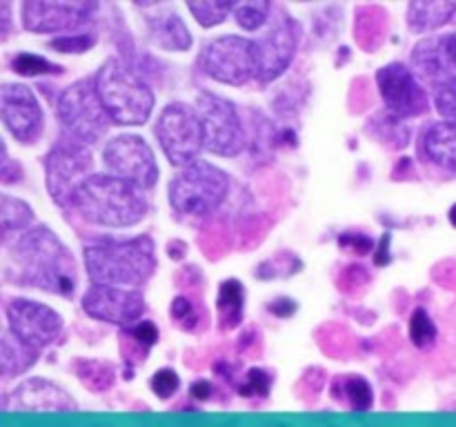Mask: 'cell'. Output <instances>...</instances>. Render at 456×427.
<instances>
[{"mask_svg":"<svg viewBox=\"0 0 456 427\" xmlns=\"http://www.w3.org/2000/svg\"><path fill=\"white\" fill-rule=\"evenodd\" d=\"M9 67H12L13 74L27 76V78H34V76H43V74H53V76L62 74L61 65H53V62H49L47 58L36 56V53H29V52L16 53V56L12 58V62H9Z\"/></svg>","mask_w":456,"mask_h":427,"instance_id":"f1b7e54d","label":"cell"},{"mask_svg":"<svg viewBox=\"0 0 456 427\" xmlns=\"http://www.w3.org/2000/svg\"><path fill=\"white\" fill-rule=\"evenodd\" d=\"M3 123L22 145H34L43 133V109L27 85H4L0 89Z\"/></svg>","mask_w":456,"mask_h":427,"instance_id":"2e32d148","label":"cell"},{"mask_svg":"<svg viewBox=\"0 0 456 427\" xmlns=\"http://www.w3.org/2000/svg\"><path fill=\"white\" fill-rule=\"evenodd\" d=\"M123 334L147 351H150V347H154L159 342V327L151 320H141V323L132 325V327H125Z\"/></svg>","mask_w":456,"mask_h":427,"instance_id":"8d00e7d4","label":"cell"},{"mask_svg":"<svg viewBox=\"0 0 456 427\" xmlns=\"http://www.w3.org/2000/svg\"><path fill=\"white\" fill-rule=\"evenodd\" d=\"M410 341L414 342L417 347L426 350V347H432L436 341V325L432 320V316L428 314L423 307H417L410 316Z\"/></svg>","mask_w":456,"mask_h":427,"instance_id":"f546056e","label":"cell"},{"mask_svg":"<svg viewBox=\"0 0 456 427\" xmlns=\"http://www.w3.org/2000/svg\"><path fill=\"white\" fill-rule=\"evenodd\" d=\"M196 114L203 125L205 149L208 151L232 158L248 147V133H245L234 102L216 96V93L203 92L196 98Z\"/></svg>","mask_w":456,"mask_h":427,"instance_id":"9c48e42d","label":"cell"},{"mask_svg":"<svg viewBox=\"0 0 456 427\" xmlns=\"http://www.w3.org/2000/svg\"><path fill=\"white\" fill-rule=\"evenodd\" d=\"M332 396L334 399H341V396H346L347 403H350V407L356 409V412H365V409L372 407V403H374L372 385H370L363 376L337 378L332 385Z\"/></svg>","mask_w":456,"mask_h":427,"instance_id":"d4e9b609","label":"cell"},{"mask_svg":"<svg viewBox=\"0 0 456 427\" xmlns=\"http://www.w3.org/2000/svg\"><path fill=\"white\" fill-rule=\"evenodd\" d=\"M272 387V376L265 369H249L245 374V383L239 385V391L243 396H267Z\"/></svg>","mask_w":456,"mask_h":427,"instance_id":"e575fe53","label":"cell"},{"mask_svg":"<svg viewBox=\"0 0 456 427\" xmlns=\"http://www.w3.org/2000/svg\"><path fill=\"white\" fill-rule=\"evenodd\" d=\"M200 67L209 78L225 85H245L256 78L254 40L243 36H221L209 40L200 52Z\"/></svg>","mask_w":456,"mask_h":427,"instance_id":"30bf717a","label":"cell"},{"mask_svg":"<svg viewBox=\"0 0 456 427\" xmlns=\"http://www.w3.org/2000/svg\"><path fill=\"white\" fill-rule=\"evenodd\" d=\"M7 318L9 329L36 350L52 345L62 332L61 314L29 298H12L7 302Z\"/></svg>","mask_w":456,"mask_h":427,"instance_id":"5bb4252c","label":"cell"},{"mask_svg":"<svg viewBox=\"0 0 456 427\" xmlns=\"http://www.w3.org/2000/svg\"><path fill=\"white\" fill-rule=\"evenodd\" d=\"M83 261L94 285L141 287L156 270V247L150 236L107 240L85 247Z\"/></svg>","mask_w":456,"mask_h":427,"instance_id":"7a4b0ae2","label":"cell"},{"mask_svg":"<svg viewBox=\"0 0 456 427\" xmlns=\"http://www.w3.org/2000/svg\"><path fill=\"white\" fill-rule=\"evenodd\" d=\"M38 351L40 350L27 345L25 341H20L12 329H4L3 354H0V363H3L4 376H16V374L27 372V369L38 360Z\"/></svg>","mask_w":456,"mask_h":427,"instance_id":"603a6c76","label":"cell"},{"mask_svg":"<svg viewBox=\"0 0 456 427\" xmlns=\"http://www.w3.org/2000/svg\"><path fill=\"white\" fill-rule=\"evenodd\" d=\"M89 3H40L29 0L22 4V27L36 34H58L85 25L92 16Z\"/></svg>","mask_w":456,"mask_h":427,"instance_id":"e0dca14e","label":"cell"},{"mask_svg":"<svg viewBox=\"0 0 456 427\" xmlns=\"http://www.w3.org/2000/svg\"><path fill=\"white\" fill-rule=\"evenodd\" d=\"M96 38L87 34H78V36H61V38L49 40L47 47L56 49V52L62 53H83L87 52L89 47H94Z\"/></svg>","mask_w":456,"mask_h":427,"instance_id":"d590c367","label":"cell"},{"mask_svg":"<svg viewBox=\"0 0 456 427\" xmlns=\"http://www.w3.org/2000/svg\"><path fill=\"white\" fill-rule=\"evenodd\" d=\"M18 283L58 296H74L78 285L74 256L49 227L38 225L18 236L9 252Z\"/></svg>","mask_w":456,"mask_h":427,"instance_id":"6da1fadb","label":"cell"},{"mask_svg":"<svg viewBox=\"0 0 456 427\" xmlns=\"http://www.w3.org/2000/svg\"><path fill=\"white\" fill-rule=\"evenodd\" d=\"M107 169L111 176L138 187V189H151L159 181V165L151 147L136 133H120L111 138L102 149Z\"/></svg>","mask_w":456,"mask_h":427,"instance_id":"8fae6325","label":"cell"},{"mask_svg":"<svg viewBox=\"0 0 456 427\" xmlns=\"http://www.w3.org/2000/svg\"><path fill=\"white\" fill-rule=\"evenodd\" d=\"M92 169L94 158L89 145L76 141L69 133H62L45 158V176L53 203L61 207L74 205L76 191L92 176Z\"/></svg>","mask_w":456,"mask_h":427,"instance_id":"52a82bcc","label":"cell"},{"mask_svg":"<svg viewBox=\"0 0 456 427\" xmlns=\"http://www.w3.org/2000/svg\"><path fill=\"white\" fill-rule=\"evenodd\" d=\"M85 221L102 227H132L147 214L142 189L107 173H92L76 191L74 205Z\"/></svg>","mask_w":456,"mask_h":427,"instance_id":"3957f363","label":"cell"},{"mask_svg":"<svg viewBox=\"0 0 456 427\" xmlns=\"http://www.w3.org/2000/svg\"><path fill=\"white\" fill-rule=\"evenodd\" d=\"M298 47V25L289 18L288 12L281 9L279 18L272 22L265 36L254 40L256 49V78L261 83H274L276 78L288 71L297 56Z\"/></svg>","mask_w":456,"mask_h":427,"instance_id":"7c38bea8","label":"cell"},{"mask_svg":"<svg viewBox=\"0 0 456 427\" xmlns=\"http://www.w3.org/2000/svg\"><path fill=\"white\" fill-rule=\"evenodd\" d=\"M377 85L387 111L395 118H414L428 111L430 98L426 87L419 83L414 69L403 62H390L381 67L377 74Z\"/></svg>","mask_w":456,"mask_h":427,"instance_id":"4fadbf2b","label":"cell"},{"mask_svg":"<svg viewBox=\"0 0 456 427\" xmlns=\"http://www.w3.org/2000/svg\"><path fill=\"white\" fill-rule=\"evenodd\" d=\"M270 3H240L236 4L234 18L245 31H256L270 20Z\"/></svg>","mask_w":456,"mask_h":427,"instance_id":"4dcf8cb0","label":"cell"},{"mask_svg":"<svg viewBox=\"0 0 456 427\" xmlns=\"http://www.w3.org/2000/svg\"><path fill=\"white\" fill-rule=\"evenodd\" d=\"M167 249H169V256L174 258V261H181V258H185V254H187V245L183 243V240H172V243L167 245Z\"/></svg>","mask_w":456,"mask_h":427,"instance_id":"60d3db41","label":"cell"},{"mask_svg":"<svg viewBox=\"0 0 456 427\" xmlns=\"http://www.w3.org/2000/svg\"><path fill=\"white\" fill-rule=\"evenodd\" d=\"M0 221H3L4 234L22 231L34 222V212H31L29 205L22 203V200L3 194V198H0Z\"/></svg>","mask_w":456,"mask_h":427,"instance_id":"83f0119b","label":"cell"},{"mask_svg":"<svg viewBox=\"0 0 456 427\" xmlns=\"http://www.w3.org/2000/svg\"><path fill=\"white\" fill-rule=\"evenodd\" d=\"M83 310L85 314L102 323L132 327L145 314V296L138 289L92 285L83 294Z\"/></svg>","mask_w":456,"mask_h":427,"instance_id":"9a60e30c","label":"cell"},{"mask_svg":"<svg viewBox=\"0 0 456 427\" xmlns=\"http://www.w3.org/2000/svg\"><path fill=\"white\" fill-rule=\"evenodd\" d=\"M187 9L194 13L203 27L221 25L230 13H234L236 3H187Z\"/></svg>","mask_w":456,"mask_h":427,"instance_id":"1f68e13d","label":"cell"},{"mask_svg":"<svg viewBox=\"0 0 456 427\" xmlns=\"http://www.w3.org/2000/svg\"><path fill=\"white\" fill-rule=\"evenodd\" d=\"M147 25H150L151 40L165 52H187L191 47L190 29L172 9H165L156 16H150Z\"/></svg>","mask_w":456,"mask_h":427,"instance_id":"d6986e66","label":"cell"},{"mask_svg":"<svg viewBox=\"0 0 456 427\" xmlns=\"http://www.w3.org/2000/svg\"><path fill=\"white\" fill-rule=\"evenodd\" d=\"M150 385H151V391H154L159 399L167 400L178 391V387H181V378H178V374L174 372V369L165 367V369H159V372L151 376Z\"/></svg>","mask_w":456,"mask_h":427,"instance_id":"836d02e7","label":"cell"},{"mask_svg":"<svg viewBox=\"0 0 456 427\" xmlns=\"http://www.w3.org/2000/svg\"><path fill=\"white\" fill-rule=\"evenodd\" d=\"M96 78L98 96L116 125H142L154 109V92L141 74L120 58H110L101 65Z\"/></svg>","mask_w":456,"mask_h":427,"instance_id":"277c9868","label":"cell"},{"mask_svg":"<svg viewBox=\"0 0 456 427\" xmlns=\"http://www.w3.org/2000/svg\"><path fill=\"white\" fill-rule=\"evenodd\" d=\"M421 151L430 163L456 176V127L448 123H435L423 132Z\"/></svg>","mask_w":456,"mask_h":427,"instance_id":"ac0fdd59","label":"cell"},{"mask_svg":"<svg viewBox=\"0 0 456 427\" xmlns=\"http://www.w3.org/2000/svg\"><path fill=\"white\" fill-rule=\"evenodd\" d=\"M154 133L174 167L185 169L200 160L199 156L205 149V136L196 107L185 102L167 105L156 120Z\"/></svg>","mask_w":456,"mask_h":427,"instance_id":"ba28073f","label":"cell"},{"mask_svg":"<svg viewBox=\"0 0 456 427\" xmlns=\"http://www.w3.org/2000/svg\"><path fill=\"white\" fill-rule=\"evenodd\" d=\"M0 9H3V22H4L3 38H7V27H9V4H7V3H3V4H0Z\"/></svg>","mask_w":456,"mask_h":427,"instance_id":"b9f144b4","label":"cell"},{"mask_svg":"<svg viewBox=\"0 0 456 427\" xmlns=\"http://www.w3.org/2000/svg\"><path fill=\"white\" fill-rule=\"evenodd\" d=\"M212 394H214V387H212V383H209V381L191 383V387H190V396H191V399L209 400V399H212Z\"/></svg>","mask_w":456,"mask_h":427,"instance_id":"ab89813d","label":"cell"},{"mask_svg":"<svg viewBox=\"0 0 456 427\" xmlns=\"http://www.w3.org/2000/svg\"><path fill=\"white\" fill-rule=\"evenodd\" d=\"M450 222H452V225L456 227V205L452 209H450Z\"/></svg>","mask_w":456,"mask_h":427,"instance_id":"7bdbcfd3","label":"cell"},{"mask_svg":"<svg viewBox=\"0 0 456 427\" xmlns=\"http://www.w3.org/2000/svg\"><path fill=\"white\" fill-rule=\"evenodd\" d=\"M386 18V12L381 7H361L356 12L354 34L361 47L372 52V49H377L383 43V36H386L387 27Z\"/></svg>","mask_w":456,"mask_h":427,"instance_id":"cb8c5ba5","label":"cell"},{"mask_svg":"<svg viewBox=\"0 0 456 427\" xmlns=\"http://www.w3.org/2000/svg\"><path fill=\"white\" fill-rule=\"evenodd\" d=\"M270 311L279 316V318H285V316H292L297 311V302L292 298H279V301L272 302Z\"/></svg>","mask_w":456,"mask_h":427,"instance_id":"f35d334b","label":"cell"},{"mask_svg":"<svg viewBox=\"0 0 456 427\" xmlns=\"http://www.w3.org/2000/svg\"><path fill=\"white\" fill-rule=\"evenodd\" d=\"M243 307H245V287L240 280L227 278L221 283L216 298V311H218V327L223 332L236 329L243 320Z\"/></svg>","mask_w":456,"mask_h":427,"instance_id":"44dd1931","label":"cell"},{"mask_svg":"<svg viewBox=\"0 0 456 427\" xmlns=\"http://www.w3.org/2000/svg\"><path fill=\"white\" fill-rule=\"evenodd\" d=\"M16 400L22 407H38V409H67L74 407V400L52 383L43 378H29L16 387Z\"/></svg>","mask_w":456,"mask_h":427,"instance_id":"ffe728a7","label":"cell"},{"mask_svg":"<svg viewBox=\"0 0 456 427\" xmlns=\"http://www.w3.org/2000/svg\"><path fill=\"white\" fill-rule=\"evenodd\" d=\"M58 118H61L65 133L74 136L85 145H96L107 136L111 127V116L107 114L96 89V78H80L67 89L56 101Z\"/></svg>","mask_w":456,"mask_h":427,"instance_id":"8992f818","label":"cell"},{"mask_svg":"<svg viewBox=\"0 0 456 427\" xmlns=\"http://www.w3.org/2000/svg\"><path fill=\"white\" fill-rule=\"evenodd\" d=\"M436 111L441 114V118L448 125L456 127V76L445 80L444 85L436 87Z\"/></svg>","mask_w":456,"mask_h":427,"instance_id":"d6a6232c","label":"cell"},{"mask_svg":"<svg viewBox=\"0 0 456 427\" xmlns=\"http://www.w3.org/2000/svg\"><path fill=\"white\" fill-rule=\"evenodd\" d=\"M227 194L230 176L208 160H196L169 182V203L183 216H208L221 207Z\"/></svg>","mask_w":456,"mask_h":427,"instance_id":"5b68a950","label":"cell"},{"mask_svg":"<svg viewBox=\"0 0 456 427\" xmlns=\"http://www.w3.org/2000/svg\"><path fill=\"white\" fill-rule=\"evenodd\" d=\"M76 374L83 381L85 387L94 391H105L107 387L114 385V365L102 363V360L78 359L74 363Z\"/></svg>","mask_w":456,"mask_h":427,"instance_id":"4316f807","label":"cell"},{"mask_svg":"<svg viewBox=\"0 0 456 427\" xmlns=\"http://www.w3.org/2000/svg\"><path fill=\"white\" fill-rule=\"evenodd\" d=\"M338 243L347 249V252H359V254H368L372 249V240L368 236H361V234H346L338 238Z\"/></svg>","mask_w":456,"mask_h":427,"instance_id":"74e56055","label":"cell"},{"mask_svg":"<svg viewBox=\"0 0 456 427\" xmlns=\"http://www.w3.org/2000/svg\"><path fill=\"white\" fill-rule=\"evenodd\" d=\"M456 13V3H410L408 27L414 34H426L444 27Z\"/></svg>","mask_w":456,"mask_h":427,"instance_id":"7402d4cb","label":"cell"},{"mask_svg":"<svg viewBox=\"0 0 456 427\" xmlns=\"http://www.w3.org/2000/svg\"><path fill=\"white\" fill-rule=\"evenodd\" d=\"M172 320L176 327L185 329V332H203L208 327V311L187 296H176L169 307Z\"/></svg>","mask_w":456,"mask_h":427,"instance_id":"484cf974","label":"cell"}]
</instances>
